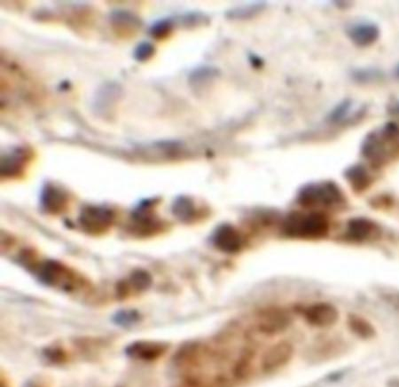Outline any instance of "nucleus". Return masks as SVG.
<instances>
[{
	"label": "nucleus",
	"instance_id": "nucleus-1",
	"mask_svg": "<svg viewBox=\"0 0 399 387\" xmlns=\"http://www.w3.org/2000/svg\"><path fill=\"white\" fill-rule=\"evenodd\" d=\"M399 152V124L388 122L375 128L363 140L362 152L375 163H381L390 154Z\"/></svg>",
	"mask_w": 399,
	"mask_h": 387
},
{
	"label": "nucleus",
	"instance_id": "nucleus-2",
	"mask_svg": "<svg viewBox=\"0 0 399 387\" xmlns=\"http://www.w3.org/2000/svg\"><path fill=\"white\" fill-rule=\"evenodd\" d=\"M29 265L38 280L46 286L69 293L78 290L85 284L80 275L61 262L48 260Z\"/></svg>",
	"mask_w": 399,
	"mask_h": 387
},
{
	"label": "nucleus",
	"instance_id": "nucleus-3",
	"mask_svg": "<svg viewBox=\"0 0 399 387\" xmlns=\"http://www.w3.org/2000/svg\"><path fill=\"white\" fill-rule=\"evenodd\" d=\"M328 231V222L324 216L318 213L303 214L293 212L286 217L283 231L290 238H319Z\"/></svg>",
	"mask_w": 399,
	"mask_h": 387
},
{
	"label": "nucleus",
	"instance_id": "nucleus-4",
	"mask_svg": "<svg viewBox=\"0 0 399 387\" xmlns=\"http://www.w3.org/2000/svg\"><path fill=\"white\" fill-rule=\"evenodd\" d=\"M298 201L303 206H335L344 202L341 190L335 183H311L300 189Z\"/></svg>",
	"mask_w": 399,
	"mask_h": 387
},
{
	"label": "nucleus",
	"instance_id": "nucleus-5",
	"mask_svg": "<svg viewBox=\"0 0 399 387\" xmlns=\"http://www.w3.org/2000/svg\"><path fill=\"white\" fill-rule=\"evenodd\" d=\"M115 221V213L104 206L88 205L82 209L78 223L82 231L99 235L110 231Z\"/></svg>",
	"mask_w": 399,
	"mask_h": 387
},
{
	"label": "nucleus",
	"instance_id": "nucleus-6",
	"mask_svg": "<svg viewBox=\"0 0 399 387\" xmlns=\"http://www.w3.org/2000/svg\"><path fill=\"white\" fill-rule=\"evenodd\" d=\"M153 200L144 201L135 210L131 216V221L129 226V231L135 235L150 236L157 234L163 229L164 223L154 216L153 211L154 203Z\"/></svg>",
	"mask_w": 399,
	"mask_h": 387
},
{
	"label": "nucleus",
	"instance_id": "nucleus-7",
	"mask_svg": "<svg viewBox=\"0 0 399 387\" xmlns=\"http://www.w3.org/2000/svg\"><path fill=\"white\" fill-rule=\"evenodd\" d=\"M33 153L27 147H16L1 157V177L3 179H16L24 173Z\"/></svg>",
	"mask_w": 399,
	"mask_h": 387
},
{
	"label": "nucleus",
	"instance_id": "nucleus-8",
	"mask_svg": "<svg viewBox=\"0 0 399 387\" xmlns=\"http://www.w3.org/2000/svg\"><path fill=\"white\" fill-rule=\"evenodd\" d=\"M289 314L280 308H268L257 316L256 326L260 333L266 335H275L283 333L290 324Z\"/></svg>",
	"mask_w": 399,
	"mask_h": 387
},
{
	"label": "nucleus",
	"instance_id": "nucleus-9",
	"mask_svg": "<svg viewBox=\"0 0 399 387\" xmlns=\"http://www.w3.org/2000/svg\"><path fill=\"white\" fill-rule=\"evenodd\" d=\"M345 34L349 41L358 47H369L380 37V29L374 22L361 21L347 25Z\"/></svg>",
	"mask_w": 399,
	"mask_h": 387
},
{
	"label": "nucleus",
	"instance_id": "nucleus-10",
	"mask_svg": "<svg viewBox=\"0 0 399 387\" xmlns=\"http://www.w3.org/2000/svg\"><path fill=\"white\" fill-rule=\"evenodd\" d=\"M294 354V349L288 342H279L263 354L261 367L263 372H273L288 364Z\"/></svg>",
	"mask_w": 399,
	"mask_h": 387
},
{
	"label": "nucleus",
	"instance_id": "nucleus-11",
	"mask_svg": "<svg viewBox=\"0 0 399 387\" xmlns=\"http://www.w3.org/2000/svg\"><path fill=\"white\" fill-rule=\"evenodd\" d=\"M67 191L52 183H48L42 189L41 203L42 209L50 214H58L65 211L68 205Z\"/></svg>",
	"mask_w": 399,
	"mask_h": 387
},
{
	"label": "nucleus",
	"instance_id": "nucleus-12",
	"mask_svg": "<svg viewBox=\"0 0 399 387\" xmlns=\"http://www.w3.org/2000/svg\"><path fill=\"white\" fill-rule=\"evenodd\" d=\"M212 241L219 251L226 254H236L242 247V238L232 225L219 226L214 232Z\"/></svg>",
	"mask_w": 399,
	"mask_h": 387
},
{
	"label": "nucleus",
	"instance_id": "nucleus-13",
	"mask_svg": "<svg viewBox=\"0 0 399 387\" xmlns=\"http://www.w3.org/2000/svg\"><path fill=\"white\" fill-rule=\"evenodd\" d=\"M169 346L166 343L156 341H137L129 345L125 353L131 359L140 360H154L160 358Z\"/></svg>",
	"mask_w": 399,
	"mask_h": 387
},
{
	"label": "nucleus",
	"instance_id": "nucleus-14",
	"mask_svg": "<svg viewBox=\"0 0 399 387\" xmlns=\"http://www.w3.org/2000/svg\"><path fill=\"white\" fill-rule=\"evenodd\" d=\"M152 277L147 272L137 270L117 284V294L121 298L143 293L150 287Z\"/></svg>",
	"mask_w": 399,
	"mask_h": 387
},
{
	"label": "nucleus",
	"instance_id": "nucleus-15",
	"mask_svg": "<svg viewBox=\"0 0 399 387\" xmlns=\"http://www.w3.org/2000/svg\"><path fill=\"white\" fill-rule=\"evenodd\" d=\"M110 21L115 34L122 38H131L136 34L141 26L140 19L125 10H117L112 13Z\"/></svg>",
	"mask_w": 399,
	"mask_h": 387
},
{
	"label": "nucleus",
	"instance_id": "nucleus-16",
	"mask_svg": "<svg viewBox=\"0 0 399 387\" xmlns=\"http://www.w3.org/2000/svg\"><path fill=\"white\" fill-rule=\"evenodd\" d=\"M305 317L312 326L326 327L335 323L338 318V313L331 305L317 304L306 310Z\"/></svg>",
	"mask_w": 399,
	"mask_h": 387
},
{
	"label": "nucleus",
	"instance_id": "nucleus-17",
	"mask_svg": "<svg viewBox=\"0 0 399 387\" xmlns=\"http://www.w3.org/2000/svg\"><path fill=\"white\" fill-rule=\"evenodd\" d=\"M266 3H254L252 5L239 6L233 9L228 10L226 16L230 20H246L259 15L266 8Z\"/></svg>",
	"mask_w": 399,
	"mask_h": 387
},
{
	"label": "nucleus",
	"instance_id": "nucleus-18",
	"mask_svg": "<svg viewBox=\"0 0 399 387\" xmlns=\"http://www.w3.org/2000/svg\"><path fill=\"white\" fill-rule=\"evenodd\" d=\"M176 21L173 18H163L158 20L150 29V35L157 41H163L169 38L173 34Z\"/></svg>",
	"mask_w": 399,
	"mask_h": 387
},
{
	"label": "nucleus",
	"instance_id": "nucleus-19",
	"mask_svg": "<svg viewBox=\"0 0 399 387\" xmlns=\"http://www.w3.org/2000/svg\"><path fill=\"white\" fill-rule=\"evenodd\" d=\"M219 76V71L214 67L203 66L196 68L190 75L189 82L193 85V87H202L206 85L207 82H210Z\"/></svg>",
	"mask_w": 399,
	"mask_h": 387
},
{
	"label": "nucleus",
	"instance_id": "nucleus-20",
	"mask_svg": "<svg viewBox=\"0 0 399 387\" xmlns=\"http://www.w3.org/2000/svg\"><path fill=\"white\" fill-rule=\"evenodd\" d=\"M173 212L177 217L189 221L196 216V209L193 200L187 196H180L173 205Z\"/></svg>",
	"mask_w": 399,
	"mask_h": 387
},
{
	"label": "nucleus",
	"instance_id": "nucleus-21",
	"mask_svg": "<svg viewBox=\"0 0 399 387\" xmlns=\"http://www.w3.org/2000/svg\"><path fill=\"white\" fill-rule=\"evenodd\" d=\"M352 80L361 84H369L380 81L384 78V73L375 68H355L351 72Z\"/></svg>",
	"mask_w": 399,
	"mask_h": 387
},
{
	"label": "nucleus",
	"instance_id": "nucleus-22",
	"mask_svg": "<svg viewBox=\"0 0 399 387\" xmlns=\"http://www.w3.org/2000/svg\"><path fill=\"white\" fill-rule=\"evenodd\" d=\"M352 103L351 100H344L331 111L328 114V121L331 124H339L342 122L348 116L351 110Z\"/></svg>",
	"mask_w": 399,
	"mask_h": 387
},
{
	"label": "nucleus",
	"instance_id": "nucleus-23",
	"mask_svg": "<svg viewBox=\"0 0 399 387\" xmlns=\"http://www.w3.org/2000/svg\"><path fill=\"white\" fill-rule=\"evenodd\" d=\"M346 177H347L349 182L351 183L352 186L357 189H364L368 182L367 173H365L364 169L359 166L349 169L347 173H346Z\"/></svg>",
	"mask_w": 399,
	"mask_h": 387
},
{
	"label": "nucleus",
	"instance_id": "nucleus-24",
	"mask_svg": "<svg viewBox=\"0 0 399 387\" xmlns=\"http://www.w3.org/2000/svg\"><path fill=\"white\" fill-rule=\"evenodd\" d=\"M156 51V48L152 43L143 41L135 48L133 57L138 62H146L154 57Z\"/></svg>",
	"mask_w": 399,
	"mask_h": 387
},
{
	"label": "nucleus",
	"instance_id": "nucleus-25",
	"mask_svg": "<svg viewBox=\"0 0 399 387\" xmlns=\"http://www.w3.org/2000/svg\"><path fill=\"white\" fill-rule=\"evenodd\" d=\"M209 21L210 18L203 13L192 12L183 16L182 24L186 27L194 28L209 24Z\"/></svg>",
	"mask_w": 399,
	"mask_h": 387
},
{
	"label": "nucleus",
	"instance_id": "nucleus-26",
	"mask_svg": "<svg viewBox=\"0 0 399 387\" xmlns=\"http://www.w3.org/2000/svg\"><path fill=\"white\" fill-rule=\"evenodd\" d=\"M138 314L136 311H122L115 316V323L122 326H130L138 321Z\"/></svg>",
	"mask_w": 399,
	"mask_h": 387
},
{
	"label": "nucleus",
	"instance_id": "nucleus-27",
	"mask_svg": "<svg viewBox=\"0 0 399 387\" xmlns=\"http://www.w3.org/2000/svg\"><path fill=\"white\" fill-rule=\"evenodd\" d=\"M249 61L252 66L255 68H261L263 65V61L261 58L255 54L249 55Z\"/></svg>",
	"mask_w": 399,
	"mask_h": 387
},
{
	"label": "nucleus",
	"instance_id": "nucleus-28",
	"mask_svg": "<svg viewBox=\"0 0 399 387\" xmlns=\"http://www.w3.org/2000/svg\"><path fill=\"white\" fill-rule=\"evenodd\" d=\"M395 75H396V77L399 78V64L398 65L397 68H396Z\"/></svg>",
	"mask_w": 399,
	"mask_h": 387
}]
</instances>
